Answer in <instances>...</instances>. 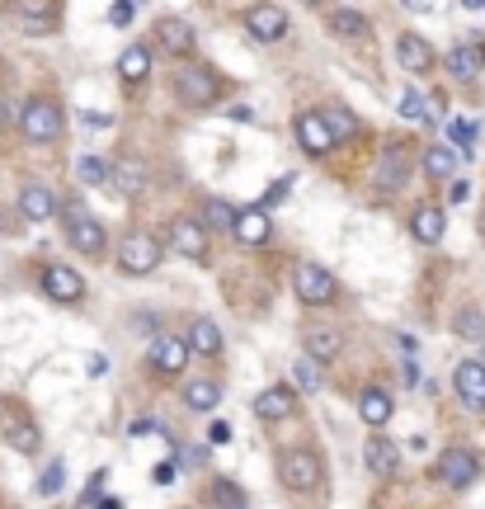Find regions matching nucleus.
<instances>
[{"mask_svg":"<svg viewBox=\"0 0 485 509\" xmlns=\"http://www.w3.org/2000/svg\"><path fill=\"white\" fill-rule=\"evenodd\" d=\"M156 265H160V241L156 236H146V232L123 236V245H119V269L123 274L142 278V274H156Z\"/></svg>","mask_w":485,"mask_h":509,"instance_id":"nucleus-5","label":"nucleus"},{"mask_svg":"<svg viewBox=\"0 0 485 509\" xmlns=\"http://www.w3.org/2000/svg\"><path fill=\"white\" fill-rule=\"evenodd\" d=\"M62 127H66V119H62V104L57 100H29L24 109H20V133H24V142H57L62 137Z\"/></svg>","mask_w":485,"mask_h":509,"instance_id":"nucleus-2","label":"nucleus"},{"mask_svg":"<svg viewBox=\"0 0 485 509\" xmlns=\"http://www.w3.org/2000/svg\"><path fill=\"white\" fill-rule=\"evenodd\" d=\"M170 86H175V100L189 104V109H208V104H217V94H222V86H217V76L208 67H179L170 76Z\"/></svg>","mask_w":485,"mask_h":509,"instance_id":"nucleus-3","label":"nucleus"},{"mask_svg":"<svg viewBox=\"0 0 485 509\" xmlns=\"http://www.w3.org/2000/svg\"><path fill=\"white\" fill-rule=\"evenodd\" d=\"M217 509H245V505H217Z\"/></svg>","mask_w":485,"mask_h":509,"instance_id":"nucleus-53","label":"nucleus"},{"mask_svg":"<svg viewBox=\"0 0 485 509\" xmlns=\"http://www.w3.org/2000/svg\"><path fill=\"white\" fill-rule=\"evenodd\" d=\"M231 119H236V123H255V113H250L245 104H236V109H231Z\"/></svg>","mask_w":485,"mask_h":509,"instance_id":"nucleus-50","label":"nucleus"},{"mask_svg":"<svg viewBox=\"0 0 485 509\" xmlns=\"http://www.w3.org/2000/svg\"><path fill=\"white\" fill-rule=\"evenodd\" d=\"M104 481H109V472L99 467V472L90 476V486H86V505H95V500H99V490H104Z\"/></svg>","mask_w":485,"mask_h":509,"instance_id":"nucleus-44","label":"nucleus"},{"mask_svg":"<svg viewBox=\"0 0 485 509\" xmlns=\"http://www.w3.org/2000/svg\"><path fill=\"white\" fill-rule=\"evenodd\" d=\"M292 288H297V298H302L307 307H325V302H334V278H330L321 265H297Z\"/></svg>","mask_w":485,"mask_h":509,"instance_id":"nucleus-7","label":"nucleus"},{"mask_svg":"<svg viewBox=\"0 0 485 509\" xmlns=\"http://www.w3.org/2000/svg\"><path fill=\"white\" fill-rule=\"evenodd\" d=\"M152 481H156V486H170V481H175V467H170V463H160V467L152 472Z\"/></svg>","mask_w":485,"mask_h":509,"instance_id":"nucleus-47","label":"nucleus"},{"mask_svg":"<svg viewBox=\"0 0 485 509\" xmlns=\"http://www.w3.org/2000/svg\"><path fill=\"white\" fill-rule=\"evenodd\" d=\"M217 401H222V387H217L212 377H198V382L184 387V406L189 410H212Z\"/></svg>","mask_w":485,"mask_h":509,"instance_id":"nucleus-29","label":"nucleus"},{"mask_svg":"<svg viewBox=\"0 0 485 509\" xmlns=\"http://www.w3.org/2000/svg\"><path fill=\"white\" fill-rule=\"evenodd\" d=\"M20 212H24L29 222L57 218V193L47 189V185H24V189H20Z\"/></svg>","mask_w":485,"mask_h":509,"instance_id":"nucleus-19","label":"nucleus"},{"mask_svg":"<svg viewBox=\"0 0 485 509\" xmlns=\"http://www.w3.org/2000/svg\"><path fill=\"white\" fill-rule=\"evenodd\" d=\"M297 142H302L307 156H325L330 146H334V137H330V127H325L321 113H302V119H297Z\"/></svg>","mask_w":485,"mask_h":509,"instance_id":"nucleus-16","label":"nucleus"},{"mask_svg":"<svg viewBox=\"0 0 485 509\" xmlns=\"http://www.w3.org/2000/svg\"><path fill=\"white\" fill-rule=\"evenodd\" d=\"M292 391L288 387H269V391H259L255 401H250V410H255L259 420H288L292 415Z\"/></svg>","mask_w":485,"mask_h":509,"instance_id":"nucleus-24","label":"nucleus"},{"mask_svg":"<svg viewBox=\"0 0 485 509\" xmlns=\"http://www.w3.org/2000/svg\"><path fill=\"white\" fill-rule=\"evenodd\" d=\"M104 373H109V358L95 354V358H90V377H104Z\"/></svg>","mask_w":485,"mask_h":509,"instance_id":"nucleus-48","label":"nucleus"},{"mask_svg":"<svg viewBox=\"0 0 485 509\" xmlns=\"http://www.w3.org/2000/svg\"><path fill=\"white\" fill-rule=\"evenodd\" d=\"M457 166H462V156L453 152V146H429V152H424V170H429L433 179H448Z\"/></svg>","mask_w":485,"mask_h":509,"instance_id":"nucleus-31","label":"nucleus"},{"mask_svg":"<svg viewBox=\"0 0 485 509\" xmlns=\"http://www.w3.org/2000/svg\"><path fill=\"white\" fill-rule=\"evenodd\" d=\"M391 410H396V401H391V391H387V387H363V397H358V415H363V424L382 430V424L391 420Z\"/></svg>","mask_w":485,"mask_h":509,"instance_id":"nucleus-21","label":"nucleus"},{"mask_svg":"<svg viewBox=\"0 0 485 509\" xmlns=\"http://www.w3.org/2000/svg\"><path fill=\"white\" fill-rule=\"evenodd\" d=\"M330 34L354 38V43H367V38H373V24H367L358 10H330Z\"/></svg>","mask_w":485,"mask_h":509,"instance_id":"nucleus-27","label":"nucleus"},{"mask_svg":"<svg viewBox=\"0 0 485 509\" xmlns=\"http://www.w3.org/2000/svg\"><path fill=\"white\" fill-rule=\"evenodd\" d=\"M400 119H410V123H424V119H429L420 90H406V94H400Z\"/></svg>","mask_w":485,"mask_h":509,"instance_id":"nucleus-39","label":"nucleus"},{"mask_svg":"<svg viewBox=\"0 0 485 509\" xmlns=\"http://www.w3.org/2000/svg\"><path fill=\"white\" fill-rule=\"evenodd\" d=\"M170 245H175L184 259H208V232H203V222L175 218L170 222Z\"/></svg>","mask_w":485,"mask_h":509,"instance_id":"nucleus-14","label":"nucleus"},{"mask_svg":"<svg viewBox=\"0 0 485 509\" xmlns=\"http://www.w3.org/2000/svg\"><path fill=\"white\" fill-rule=\"evenodd\" d=\"M156 43H160L170 57L193 53V24H189V20H175V14H170V20L156 24Z\"/></svg>","mask_w":485,"mask_h":509,"instance_id":"nucleus-18","label":"nucleus"},{"mask_svg":"<svg viewBox=\"0 0 485 509\" xmlns=\"http://www.w3.org/2000/svg\"><path fill=\"white\" fill-rule=\"evenodd\" d=\"M109 185L123 193V199H137L142 185H146V170H142V160H113V170H109Z\"/></svg>","mask_w":485,"mask_h":509,"instance_id":"nucleus-25","label":"nucleus"},{"mask_svg":"<svg viewBox=\"0 0 485 509\" xmlns=\"http://www.w3.org/2000/svg\"><path fill=\"white\" fill-rule=\"evenodd\" d=\"M453 331H457L462 340H485V316H481L476 307H466V311H457Z\"/></svg>","mask_w":485,"mask_h":509,"instance_id":"nucleus-35","label":"nucleus"},{"mask_svg":"<svg viewBox=\"0 0 485 509\" xmlns=\"http://www.w3.org/2000/svg\"><path fill=\"white\" fill-rule=\"evenodd\" d=\"M396 62H400L410 76H420V71L433 67V47H429L420 34H400V38H396Z\"/></svg>","mask_w":485,"mask_h":509,"instance_id":"nucleus-15","label":"nucleus"},{"mask_svg":"<svg viewBox=\"0 0 485 509\" xmlns=\"http://www.w3.org/2000/svg\"><path fill=\"white\" fill-rule=\"evenodd\" d=\"M62 222H66V241H71L76 255H86V259L104 255V226H99V218L80 199H71L62 208Z\"/></svg>","mask_w":485,"mask_h":509,"instance_id":"nucleus-1","label":"nucleus"},{"mask_svg":"<svg viewBox=\"0 0 485 509\" xmlns=\"http://www.w3.org/2000/svg\"><path fill=\"white\" fill-rule=\"evenodd\" d=\"M109 170H113V160H104V156H80V160H76V179H80L86 189L109 185Z\"/></svg>","mask_w":485,"mask_h":509,"instance_id":"nucleus-30","label":"nucleus"},{"mask_svg":"<svg viewBox=\"0 0 485 509\" xmlns=\"http://www.w3.org/2000/svg\"><path fill=\"white\" fill-rule=\"evenodd\" d=\"M321 119H325V127H330V137H334V142L354 137V113H349V109H325Z\"/></svg>","mask_w":485,"mask_h":509,"instance_id":"nucleus-38","label":"nucleus"},{"mask_svg":"<svg viewBox=\"0 0 485 509\" xmlns=\"http://www.w3.org/2000/svg\"><path fill=\"white\" fill-rule=\"evenodd\" d=\"M448 133H453V142L462 146V156H472V152H476V137H481V127H476L472 119H453V123H448Z\"/></svg>","mask_w":485,"mask_h":509,"instance_id":"nucleus-37","label":"nucleus"},{"mask_svg":"<svg viewBox=\"0 0 485 509\" xmlns=\"http://www.w3.org/2000/svg\"><path fill=\"white\" fill-rule=\"evenodd\" d=\"M245 29H250V38L274 43V38L288 34V10H278V5H269V0H259V5L245 14Z\"/></svg>","mask_w":485,"mask_h":509,"instance_id":"nucleus-11","label":"nucleus"},{"mask_svg":"<svg viewBox=\"0 0 485 509\" xmlns=\"http://www.w3.org/2000/svg\"><path fill=\"white\" fill-rule=\"evenodd\" d=\"M226 236H236L241 245H250V250H255V245H264L274 236V226H269V208H245V212H236V218H231V232Z\"/></svg>","mask_w":485,"mask_h":509,"instance_id":"nucleus-13","label":"nucleus"},{"mask_svg":"<svg viewBox=\"0 0 485 509\" xmlns=\"http://www.w3.org/2000/svg\"><path fill=\"white\" fill-rule=\"evenodd\" d=\"M226 439H231V424H226V420H212V424H208V443L217 448V443H226Z\"/></svg>","mask_w":485,"mask_h":509,"instance_id":"nucleus-45","label":"nucleus"},{"mask_svg":"<svg viewBox=\"0 0 485 509\" xmlns=\"http://www.w3.org/2000/svg\"><path fill=\"white\" fill-rule=\"evenodd\" d=\"M288 193H292V175H283V179H274V185L264 189V203H259V208H278V203H288Z\"/></svg>","mask_w":485,"mask_h":509,"instance_id":"nucleus-42","label":"nucleus"},{"mask_svg":"<svg viewBox=\"0 0 485 509\" xmlns=\"http://www.w3.org/2000/svg\"><path fill=\"white\" fill-rule=\"evenodd\" d=\"M433 476H439V486H448V490H466L481 476V463H476L472 448H443L439 463H433Z\"/></svg>","mask_w":485,"mask_h":509,"instance_id":"nucleus-6","label":"nucleus"},{"mask_svg":"<svg viewBox=\"0 0 485 509\" xmlns=\"http://www.w3.org/2000/svg\"><path fill=\"white\" fill-rule=\"evenodd\" d=\"M5 443H10V448H20V453H38L43 448V439H38V430H33L29 420H10L5 424Z\"/></svg>","mask_w":485,"mask_h":509,"instance_id":"nucleus-32","label":"nucleus"},{"mask_svg":"<svg viewBox=\"0 0 485 509\" xmlns=\"http://www.w3.org/2000/svg\"><path fill=\"white\" fill-rule=\"evenodd\" d=\"M481 67H485V47H481Z\"/></svg>","mask_w":485,"mask_h":509,"instance_id":"nucleus-54","label":"nucleus"},{"mask_svg":"<svg viewBox=\"0 0 485 509\" xmlns=\"http://www.w3.org/2000/svg\"><path fill=\"white\" fill-rule=\"evenodd\" d=\"M302 344H307V358H316V364H330V358L344 349V335L334 331V325H307Z\"/></svg>","mask_w":485,"mask_h":509,"instance_id":"nucleus-17","label":"nucleus"},{"mask_svg":"<svg viewBox=\"0 0 485 509\" xmlns=\"http://www.w3.org/2000/svg\"><path fill=\"white\" fill-rule=\"evenodd\" d=\"M14 24H20L24 34H53L57 0H14Z\"/></svg>","mask_w":485,"mask_h":509,"instance_id":"nucleus-12","label":"nucleus"},{"mask_svg":"<svg viewBox=\"0 0 485 509\" xmlns=\"http://www.w3.org/2000/svg\"><path fill=\"white\" fill-rule=\"evenodd\" d=\"M453 387L466 410H485V364L481 358H462L453 368Z\"/></svg>","mask_w":485,"mask_h":509,"instance_id":"nucleus-8","label":"nucleus"},{"mask_svg":"<svg viewBox=\"0 0 485 509\" xmlns=\"http://www.w3.org/2000/svg\"><path fill=\"white\" fill-rule=\"evenodd\" d=\"M137 10H142V0H113L109 24H113V29H127L132 20H137Z\"/></svg>","mask_w":485,"mask_h":509,"instance_id":"nucleus-40","label":"nucleus"},{"mask_svg":"<svg viewBox=\"0 0 485 509\" xmlns=\"http://www.w3.org/2000/svg\"><path fill=\"white\" fill-rule=\"evenodd\" d=\"M119 76L127 80V86H142L146 76H152V47H127V53L119 57Z\"/></svg>","mask_w":485,"mask_h":509,"instance_id":"nucleus-28","label":"nucleus"},{"mask_svg":"<svg viewBox=\"0 0 485 509\" xmlns=\"http://www.w3.org/2000/svg\"><path fill=\"white\" fill-rule=\"evenodd\" d=\"M90 509H123V505H119V500H113V496H99V500H95Z\"/></svg>","mask_w":485,"mask_h":509,"instance_id":"nucleus-51","label":"nucleus"},{"mask_svg":"<svg viewBox=\"0 0 485 509\" xmlns=\"http://www.w3.org/2000/svg\"><path fill=\"white\" fill-rule=\"evenodd\" d=\"M448 71L457 80H476V47H453L448 53Z\"/></svg>","mask_w":485,"mask_h":509,"instance_id":"nucleus-34","label":"nucleus"},{"mask_svg":"<svg viewBox=\"0 0 485 509\" xmlns=\"http://www.w3.org/2000/svg\"><path fill=\"white\" fill-rule=\"evenodd\" d=\"M189 354H203V358H212V354H222V331L208 321V316H198L193 325H189Z\"/></svg>","mask_w":485,"mask_h":509,"instance_id":"nucleus-26","label":"nucleus"},{"mask_svg":"<svg viewBox=\"0 0 485 509\" xmlns=\"http://www.w3.org/2000/svg\"><path fill=\"white\" fill-rule=\"evenodd\" d=\"M231 218H236V208L226 199H208L203 203V232H231Z\"/></svg>","mask_w":485,"mask_h":509,"instance_id":"nucleus-33","label":"nucleus"},{"mask_svg":"<svg viewBox=\"0 0 485 509\" xmlns=\"http://www.w3.org/2000/svg\"><path fill=\"white\" fill-rule=\"evenodd\" d=\"M146 358H152V368L165 373V377H179L184 368H189V344L175 340V335H156L152 349H146Z\"/></svg>","mask_w":485,"mask_h":509,"instance_id":"nucleus-9","label":"nucleus"},{"mask_svg":"<svg viewBox=\"0 0 485 509\" xmlns=\"http://www.w3.org/2000/svg\"><path fill=\"white\" fill-rule=\"evenodd\" d=\"M292 377H297V387H302V391H321V387H325V377H321V368H316V358H297Z\"/></svg>","mask_w":485,"mask_h":509,"instance_id":"nucleus-36","label":"nucleus"},{"mask_svg":"<svg viewBox=\"0 0 485 509\" xmlns=\"http://www.w3.org/2000/svg\"><path fill=\"white\" fill-rule=\"evenodd\" d=\"M212 496H217V505H241V490L231 486V481H217V486H212Z\"/></svg>","mask_w":485,"mask_h":509,"instance_id":"nucleus-43","label":"nucleus"},{"mask_svg":"<svg viewBox=\"0 0 485 509\" xmlns=\"http://www.w3.org/2000/svg\"><path fill=\"white\" fill-rule=\"evenodd\" d=\"M113 119H109V113H95V109H86V113H80V127H109Z\"/></svg>","mask_w":485,"mask_h":509,"instance_id":"nucleus-46","label":"nucleus"},{"mask_svg":"<svg viewBox=\"0 0 485 509\" xmlns=\"http://www.w3.org/2000/svg\"><path fill=\"white\" fill-rule=\"evenodd\" d=\"M406 179H410L406 152H400V146H387V152H382V160H377V189H382V193H396Z\"/></svg>","mask_w":485,"mask_h":509,"instance_id":"nucleus-20","label":"nucleus"},{"mask_svg":"<svg viewBox=\"0 0 485 509\" xmlns=\"http://www.w3.org/2000/svg\"><path fill=\"white\" fill-rule=\"evenodd\" d=\"M278 481L288 490H316V486H321V457H316L311 448L278 453Z\"/></svg>","mask_w":485,"mask_h":509,"instance_id":"nucleus-4","label":"nucleus"},{"mask_svg":"<svg viewBox=\"0 0 485 509\" xmlns=\"http://www.w3.org/2000/svg\"><path fill=\"white\" fill-rule=\"evenodd\" d=\"M363 463L373 467L377 476H396V472H400V448H396L391 439L373 434V439H367V448H363Z\"/></svg>","mask_w":485,"mask_h":509,"instance_id":"nucleus-23","label":"nucleus"},{"mask_svg":"<svg viewBox=\"0 0 485 509\" xmlns=\"http://www.w3.org/2000/svg\"><path fill=\"white\" fill-rule=\"evenodd\" d=\"M443 232H448V218H443V208H433V203L415 208V218H410V236H415V241H424V245H439V241H443Z\"/></svg>","mask_w":485,"mask_h":509,"instance_id":"nucleus-22","label":"nucleus"},{"mask_svg":"<svg viewBox=\"0 0 485 509\" xmlns=\"http://www.w3.org/2000/svg\"><path fill=\"white\" fill-rule=\"evenodd\" d=\"M462 10H485V0H462Z\"/></svg>","mask_w":485,"mask_h":509,"instance_id":"nucleus-52","label":"nucleus"},{"mask_svg":"<svg viewBox=\"0 0 485 509\" xmlns=\"http://www.w3.org/2000/svg\"><path fill=\"white\" fill-rule=\"evenodd\" d=\"M448 199H453V203H466V199H472V189H466L462 179H457V185H453V193H448Z\"/></svg>","mask_w":485,"mask_h":509,"instance_id":"nucleus-49","label":"nucleus"},{"mask_svg":"<svg viewBox=\"0 0 485 509\" xmlns=\"http://www.w3.org/2000/svg\"><path fill=\"white\" fill-rule=\"evenodd\" d=\"M43 292L53 302H80L86 298V278H80L71 265H47L43 269Z\"/></svg>","mask_w":485,"mask_h":509,"instance_id":"nucleus-10","label":"nucleus"},{"mask_svg":"<svg viewBox=\"0 0 485 509\" xmlns=\"http://www.w3.org/2000/svg\"><path fill=\"white\" fill-rule=\"evenodd\" d=\"M62 486H66V463H47V472H43L38 490H43V496H57Z\"/></svg>","mask_w":485,"mask_h":509,"instance_id":"nucleus-41","label":"nucleus"}]
</instances>
